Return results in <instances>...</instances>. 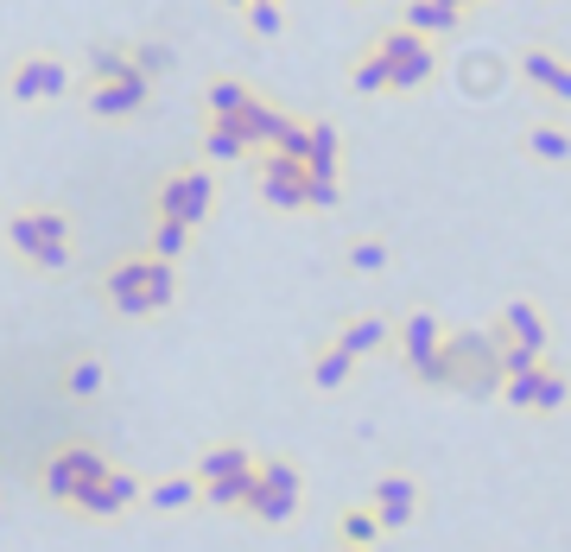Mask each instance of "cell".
<instances>
[{"instance_id":"6da1fadb","label":"cell","mask_w":571,"mask_h":552,"mask_svg":"<svg viewBox=\"0 0 571 552\" xmlns=\"http://www.w3.org/2000/svg\"><path fill=\"white\" fill-rule=\"evenodd\" d=\"M419 381H445L457 394H495L501 388V356L489 331H451L438 343V356L419 368Z\"/></svg>"},{"instance_id":"7a4b0ae2","label":"cell","mask_w":571,"mask_h":552,"mask_svg":"<svg viewBox=\"0 0 571 552\" xmlns=\"http://www.w3.org/2000/svg\"><path fill=\"white\" fill-rule=\"evenodd\" d=\"M172 293H178V273H172V260H121L109 273V298L127 311V318H147V311H159V305H172Z\"/></svg>"},{"instance_id":"3957f363","label":"cell","mask_w":571,"mask_h":552,"mask_svg":"<svg viewBox=\"0 0 571 552\" xmlns=\"http://www.w3.org/2000/svg\"><path fill=\"white\" fill-rule=\"evenodd\" d=\"M369 51H375L381 71H387V89H419L425 76L438 71V51H432V38L407 33V26H381Z\"/></svg>"},{"instance_id":"277c9868","label":"cell","mask_w":571,"mask_h":552,"mask_svg":"<svg viewBox=\"0 0 571 552\" xmlns=\"http://www.w3.org/2000/svg\"><path fill=\"white\" fill-rule=\"evenodd\" d=\"M248 482H255V457L241 451V444H210L203 457H197V489L228 508V502H241L248 495Z\"/></svg>"},{"instance_id":"5b68a950","label":"cell","mask_w":571,"mask_h":552,"mask_svg":"<svg viewBox=\"0 0 571 552\" xmlns=\"http://www.w3.org/2000/svg\"><path fill=\"white\" fill-rule=\"evenodd\" d=\"M508 76H514V64H508L495 45H463V51L451 58V83H457L463 102H489V96H501Z\"/></svg>"},{"instance_id":"8992f818","label":"cell","mask_w":571,"mask_h":552,"mask_svg":"<svg viewBox=\"0 0 571 552\" xmlns=\"http://www.w3.org/2000/svg\"><path fill=\"white\" fill-rule=\"evenodd\" d=\"M299 495H305V482L293 464H280V457H266V464H255V482H248V508L261 520H293V508H299Z\"/></svg>"},{"instance_id":"52a82bcc","label":"cell","mask_w":571,"mask_h":552,"mask_svg":"<svg viewBox=\"0 0 571 552\" xmlns=\"http://www.w3.org/2000/svg\"><path fill=\"white\" fill-rule=\"evenodd\" d=\"M210 197H216V179H210L203 165H190V172H178V179H165V191H159V217L197 229V222L210 217Z\"/></svg>"},{"instance_id":"ba28073f","label":"cell","mask_w":571,"mask_h":552,"mask_svg":"<svg viewBox=\"0 0 571 552\" xmlns=\"http://www.w3.org/2000/svg\"><path fill=\"white\" fill-rule=\"evenodd\" d=\"M13 248L20 255H33L38 267H64V217L58 210H26V217H13Z\"/></svg>"},{"instance_id":"9c48e42d","label":"cell","mask_w":571,"mask_h":552,"mask_svg":"<svg viewBox=\"0 0 571 552\" xmlns=\"http://www.w3.org/2000/svg\"><path fill=\"white\" fill-rule=\"evenodd\" d=\"M109 464H102V451H89V444H71V451H58L51 464H45V489L58 495V502H76L89 482L102 477Z\"/></svg>"},{"instance_id":"30bf717a","label":"cell","mask_w":571,"mask_h":552,"mask_svg":"<svg viewBox=\"0 0 571 552\" xmlns=\"http://www.w3.org/2000/svg\"><path fill=\"white\" fill-rule=\"evenodd\" d=\"M96 76H109V83L89 89V109L96 114H134L147 102V76L134 71V64H114V71H96Z\"/></svg>"},{"instance_id":"8fae6325","label":"cell","mask_w":571,"mask_h":552,"mask_svg":"<svg viewBox=\"0 0 571 552\" xmlns=\"http://www.w3.org/2000/svg\"><path fill=\"white\" fill-rule=\"evenodd\" d=\"M413 508H419V482L407 477V470H387V477L375 482V508H369V515L381 520V533H387V527H407Z\"/></svg>"},{"instance_id":"7c38bea8","label":"cell","mask_w":571,"mask_h":552,"mask_svg":"<svg viewBox=\"0 0 571 552\" xmlns=\"http://www.w3.org/2000/svg\"><path fill=\"white\" fill-rule=\"evenodd\" d=\"M521 71L553 96V102H571V58L559 45H527V58H521Z\"/></svg>"},{"instance_id":"4fadbf2b","label":"cell","mask_w":571,"mask_h":552,"mask_svg":"<svg viewBox=\"0 0 571 552\" xmlns=\"http://www.w3.org/2000/svg\"><path fill=\"white\" fill-rule=\"evenodd\" d=\"M305 172H311V179H343L337 121H305Z\"/></svg>"},{"instance_id":"5bb4252c","label":"cell","mask_w":571,"mask_h":552,"mask_svg":"<svg viewBox=\"0 0 571 552\" xmlns=\"http://www.w3.org/2000/svg\"><path fill=\"white\" fill-rule=\"evenodd\" d=\"M134 495H140V477H134V470H102V477L76 495V508H83V515H114V508H127Z\"/></svg>"},{"instance_id":"9a60e30c","label":"cell","mask_w":571,"mask_h":552,"mask_svg":"<svg viewBox=\"0 0 571 552\" xmlns=\"http://www.w3.org/2000/svg\"><path fill=\"white\" fill-rule=\"evenodd\" d=\"M501 343H521V349H533V356H546V311H539V305H533V298H514V305H508V311H501Z\"/></svg>"},{"instance_id":"2e32d148","label":"cell","mask_w":571,"mask_h":552,"mask_svg":"<svg viewBox=\"0 0 571 552\" xmlns=\"http://www.w3.org/2000/svg\"><path fill=\"white\" fill-rule=\"evenodd\" d=\"M305 184H311V172L305 165H293V159H273L261 172V197L273 204V210H305Z\"/></svg>"},{"instance_id":"e0dca14e","label":"cell","mask_w":571,"mask_h":552,"mask_svg":"<svg viewBox=\"0 0 571 552\" xmlns=\"http://www.w3.org/2000/svg\"><path fill=\"white\" fill-rule=\"evenodd\" d=\"M438 343H445V324H438V311H407V318H400V349H407L413 375L432 363V356H438Z\"/></svg>"},{"instance_id":"ac0fdd59","label":"cell","mask_w":571,"mask_h":552,"mask_svg":"<svg viewBox=\"0 0 571 552\" xmlns=\"http://www.w3.org/2000/svg\"><path fill=\"white\" fill-rule=\"evenodd\" d=\"M457 7H445V0H400V20L394 26H407V33H419V38H445V33H457Z\"/></svg>"},{"instance_id":"d6986e66","label":"cell","mask_w":571,"mask_h":552,"mask_svg":"<svg viewBox=\"0 0 571 552\" xmlns=\"http://www.w3.org/2000/svg\"><path fill=\"white\" fill-rule=\"evenodd\" d=\"M64 83H71V71L58 64V58H26L20 71H13V96L26 102V96H64Z\"/></svg>"},{"instance_id":"ffe728a7","label":"cell","mask_w":571,"mask_h":552,"mask_svg":"<svg viewBox=\"0 0 571 552\" xmlns=\"http://www.w3.org/2000/svg\"><path fill=\"white\" fill-rule=\"evenodd\" d=\"M521 147H527L533 159H546V165H571V127H559V121H533L527 134H521Z\"/></svg>"},{"instance_id":"44dd1931","label":"cell","mask_w":571,"mask_h":552,"mask_svg":"<svg viewBox=\"0 0 571 552\" xmlns=\"http://www.w3.org/2000/svg\"><path fill=\"white\" fill-rule=\"evenodd\" d=\"M387 343V318H349L337 336V349L343 356H369V349H381Z\"/></svg>"},{"instance_id":"7402d4cb","label":"cell","mask_w":571,"mask_h":552,"mask_svg":"<svg viewBox=\"0 0 571 552\" xmlns=\"http://www.w3.org/2000/svg\"><path fill=\"white\" fill-rule=\"evenodd\" d=\"M349 368H356V356H343L337 343H324V349L311 356V381H318V388H343V381H349Z\"/></svg>"},{"instance_id":"603a6c76","label":"cell","mask_w":571,"mask_h":552,"mask_svg":"<svg viewBox=\"0 0 571 552\" xmlns=\"http://www.w3.org/2000/svg\"><path fill=\"white\" fill-rule=\"evenodd\" d=\"M152 508H185V502H197V477H165L147 489Z\"/></svg>"},{"instance_id":"cb8c5ba5","label":"cell","mask_w":571,"mask_h":552,"mask_svg":"<svg viewBox=\"0 0 571 552\" xmlns=\"http://www.w3.org/2000/svg\"><path fill=\"white\" fill-rule=\"evenodd\" d=\"M566 394H571V381L559 375V368L539 363V375H533V406H546V413H553V406H566Z\"/></svg>"},{"instance_id":"d4e9b609","label":"cell","mask_w":571,"mask_h":552,"mask_svg":"<svg viewBox=\"0 0 571 552\" xmlns=\"http://www.w3.org/2000/svg\"><path fill=\"white\" fill-rule=\"evenodd\" d=\"M375 540H381V520L369 515V508H349V515H343V547H362V552H369Z\"/></svg>"},{"instance_id":"484cf974","label":"cell","mask_w":571,"mask_h":552,"mask_svg":"<svg viewBox=\"0 0 571 552\" xmlns=\"http://www.w3.org/2000/svg\"><path fill=\"white\" fill-rule=\"evenodd\" d=\"M349 89H356V96H381V89H387V71H381L375 51H362V58H356V71H349Z\"/></svg>"},{"instance_id":"4316f807","label":"cell","mask_w":571,"mask_h":552,"mask_svg":"<svg viewBox=\"0 0 571 552\" xmlns=\"http://www.w3.org/2000/svg\"><path fill=\"white\" fill-rule=\"evenodd\" d=\"M248 26L261 38H280L286 33V7H280V0H248Z\"/></svg>"},{"instance_id":"83f0119b","label":"cell","mask_w":571,"mask_h":552,"mask_svg":"<svg viewBox=\"0 0 571 552\" xmlns=\"http://www.w3.org/2000/svg\"><path fill=\"white\" fill-rule=\"evenodd\" d=\"M185 242H190V229H185V222H165V217H159V229H152V260L185 255Z\"/></svg>"},{"instance_id":"f1b7e54d","label":"cell","mask_w":571,"mask_h":552,"mask_svg":"<svg viewBox=\"0 0 571 552\" xmlns=\"http://www.w3.org/2000/svg\"><path fill=\"white\" fill-rule=\"evenodd\" d=\"M349 267H356V273H381V267H387V242H375V235H362V242L349 248Z\"/></svg>"},{"instance_id":"f546056e","label":"cell","mask_w":571,"mask_h":552,"mask_svg":"<svg viewBox=\"0 0 571 552\" xmlns=\"http://www.w3.org/2000/svg\"><path fill=\"white\" fill-rule=\"evenodd\" d=\"M203 152H210V159H241V152H248V140H241V134H228L223 121H216V127L203 134Z\"/></svg>"},{"instance_id":"4dcf8cb0","label":"cell","mask_w":571,"mask_h":552,"mask_svg":"<svg viewBox=\"0 0 571 552\" xmlns=\"http://www.w3.org/2000/svg\"><path fill=\"white\" fill-rule=\"evenodd\" d=\"M343 204V179H311L305 184V210H337Z\"/></svg>"},{"instance_id":"1f68e13d","label":"cell","mask_w":571,"mask_h":552,"mask_svg":"<svg viewBox=\"0 0 571 552\" xmlns=\"http://www.w3.org/2000/svg\"><path fill=\"white\" fill-rule=\"evenodd\" d=\"M134 58H140V76H159V71H172V45H140Z\"/></svg>"},{"instance_id":"d6a6232c","label":"cell","mask_w":571,"mask_h":552,"mask_svg":"<svg viewBox=\"0 0 571 552\" xmlns=\"http://www.w3.org/2000/svg\"><path fill=\"white\" fill-rule=\"evenodd\" d=\"M102 388V363H76L71 368V394H96Z\"/></svg>"},{"instance_id":"836d02e7","label":"cell","mask_w":571,"mask_h":552,"mask_svg":"<svg viewBox=\"0 0 571 552\" xmlns=\"http://www.w3.org/2000/svg\"><path fill=\"white\" fill-rule=\"evenodd\" d=\"M343 552H362V547H343Z\"/></svg>"},{"instance_id":"e575fe53","label":"cell","mask_w":571,"mask_h":552,"mask_svg":"<svg viewBox=\"0 0 571 552\" xmlns=\"http://www.w3.org/2000/svg\"><path fill=\"white\" fill-rule=\"evenodd\" d=\"M362 7H375V0H362Z\"/></svg>"}]
</instances>
